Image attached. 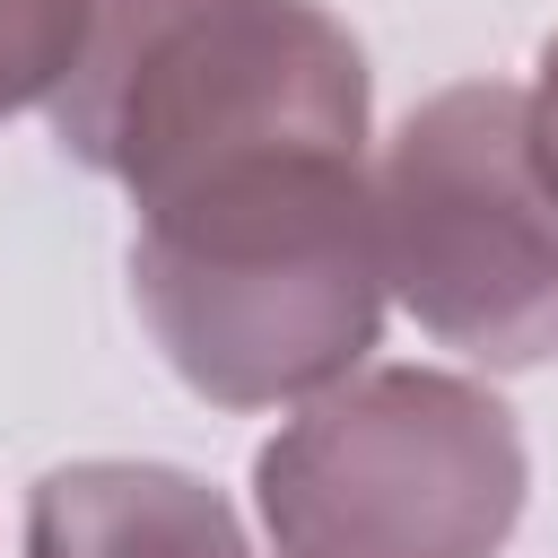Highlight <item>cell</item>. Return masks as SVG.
<instances>
[{"mask_svg":"<svg viewBox=\"0 0 558 558\" xmlns=\"http://www.w3.org/2000/svg\"><path fill=\"white\" fill-rule=\"evenodd\" d=\"M253 480L279 558H488L523 514V436L462 375L375 366L323 384Z\"/></svg>","mask_w":558,"mask_h":558,"instance_id":"obj_3","label":"cell"},{"mask_svg":"<svg viewBox=\"0 0 558 558\" xmlns=\"http://www.w3.org/2000/svg\"><path fill=\"white\" fill-rule=\"evenodd\" d=\"M131 288L174 375L227 410L340 384L384 314L366 157H270L148 201Z\"/></svg>","mask_w":558,"mask_h":558,"instance_id":"obj_1","label":"cell"},{"mask_svg":"<svg viewBox=\"0 0 558 558\" xmlns=\"http://www.w3.org/2000/svg\"><path fill=\"white\" fill-rule=\"evenodd\" d=\"M532 131H541V157H549V174H558V35H549V52H541V87H532Z\"/></svg>","mask_w":558,"mask_h":558,"instance_id":"obj_7","label":"cell"},{"mask_svg":"<svg viewBox=\"0 0 558 558\" xmlns=\"http://www.w3.org/2000/svg\"><path fill=\"white\" fill-rule=\"evenodd\" d=\"M87 35V0H0V122L44 105Z\"/></svg>","mask_w":558,"mask_h":558,"instance_id":"obj_6","label":"cell"},{"mask_svg":"<svg viewBox=\"0 0 558 558\" xmlns=\"http://www.w3.org/2000/svg\"><path fill=\"white\" fill-rule=\"evenodd\" d=\"M384 288L480 366L558 357V174L532 96L471 78L427 96L375 166Z\"/></svg>","mask_w":558,"mask_h":558,"instance_id":"obj_4","label":"cell"},{"mask_svg":"<svg viewBox=\"0 0 558 558\" xmlns=\"http://www.w3.org/2000/svg\"><path fill=\"white\" fill-rule=\"evenodd\" d=\"M26 558H253V541L192 471L70 462L26 506Z\"/></svg>","mask_w":558,"mask_h":558,"instance_id":"obj_5","label":"cell"},{"mask_svg":"<svg viewBox=\"0 0 558 558\" xmlns=\"http://www.w3.org/2000/svg\"><path fill=\"white\" fill-rule=\"evenodd\" d=\"M44 105L131 209L270 157H366V61L314 0H87Z\"/></svg>","mask_w":558,"mask_h":558,"instance_id":"obj_2","label":"cell"}]
</instances>
